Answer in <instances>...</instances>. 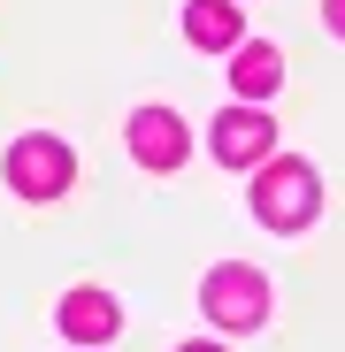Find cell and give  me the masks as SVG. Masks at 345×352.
Segmentation results:
<instances>
[{
  "mask_svg": "<svg viewBox=\"0 0 345 352\" xmlns=\"http://www.w3.org/2000/svg\"><path fill=\"white\" fill-rule=\"evenodd\" d=\"M269 146H276V123H269L261 107H222L215 115V161L253 168V161H269Z\"/></svg>",
  "mask_w": 345,
  "mask_h": 352,
  "instance_id": "277c9868",
  "label": "cell"
},
{
  "mask_svg": "<svg viewBox=\"0 0 345 352\" xmlns=\"http://www.w3.org/2000/svg\"><path fill=\"white\" fill-rule=\"evenodd\" d=\"M315 207H322V184H315L307 161H269V168L253 176V214H261L269 230H307Z\"/></svg>",
  "mask_w": 345,
  "mask_h": 352,
  "instance_id": "6da1fadb",
  "label": "cell"
},
{
  "mask_svg": "<svg viewBox=\"0 0 345 352\" xmlns=\"http://www.w3.org/2000/svg\"><path fill=\"white\" fill-rule=\"evenodd\" d=\"M230 85H238L246 100H269L284 85V54L276 46H238V62H230Z\"/></svg>",
  "mask_w": 345,
  "mask_h": 352,
  "instance_id": "ba28073f",
  "label": "cell"
},
{
  "mask_svg": "<svg viewBox=\"0 0 345 352\" xmlns=\"http://www.w3.org/2000/svg\"><path fill=\"white\" fill-rule=\"evenodd\" d=\"M115 322H123V314H115L107 291H70V299H62V337L70 344H100V337H115Z\"/></svg>",
  "mask_w": 345,
  "mask_h": 352,
  "instance_id": "52a82bcc",
  "label": "cell"
},
{
  "mask_svg": "<svg viewBox=\"0 0 345 352\" xmlns=\"http://www.w3.org/2000/svg\"><path fill=\"white\" fill-rule=\"evenodd\" d=\"M70 176H77V161H70L62 138H16V146H8V184H16V199H62Z\"/></svg>",
  "mask_w": 345,
  "mask_h": 352,
  "instance_id": "7a4b0ae2",
  "label": "cell"
},
{
  "mask_svg": "<svg viewBox=\"0 0 345 352\" xmlns=\"http://www.w3.org/2000/svg\"><path fill=\"white\" fill-rule=\"evenodd\" d=\"M185 38L200 46V54H238L246 46V16L238 8H230V0H192V8H185Z\"/></svg>",
  "mask_w": 345,
  "mask_h": 352,
  "instance_id": "8992f818",
  "label": "cell"
},
{
  "mask_svg": "<svg viewBox=\"0 0 345 352\" xmlns=\"http://www.w3.org/2000/svg\"><path fill=\"white\" fill-rule=\"evenodd\" d=\"M185 123H177V115H169V107H138L131 115V153L146 161V168H177L185 161Z\"/></svg>",
  "mask_w": 345,
  "mask_h": 352,
  "instance_id": "5b68a950",
  "label": "cell"
},
{
  "mask_svg": "<svg viewBox=\"0 0 345 352\" xmlns=\"http://www.w3.org/2000/svg\"><path fill=\"white\" fill-rule=\"evenodd\" d=\"M185 352H222V344H185Z\"/></svg>",
  "mask_w": 345,
  "mask_h": 352,
  "instance_id": "30bf717a",
  "label": "cell"
},
{
  "mask_svg": "<svg viewBox=\"0 0 345 352\" xmlns=\"http://www.w3.org/2000/svg\"><path fill=\"white\" fill-rule=\"evenodd\" d=\"M322 23H330V31L345 38V0H322Z\"/></svg>",
  "mask_w": 345,
  "mask_h": 352,
  "instance_id": "9c48e42d",
  "label": "cell"
},
{
  "mask_svg": "<svg viewBox=\"0 0 345 352\" xmlns=\"http://www.w3.org/2000/svg\"><path fill=\"white\" fill-rule=\"evenodd\" d=\"M207 322H222V329H261V322H269V283H261V268L222 261V268L207 276Z\"/></svg>",
  "mask_w": 345,
  "mask_h": 352,
  "instance_id": "3957f363",
  "label": "cell"
}]
</instances>
